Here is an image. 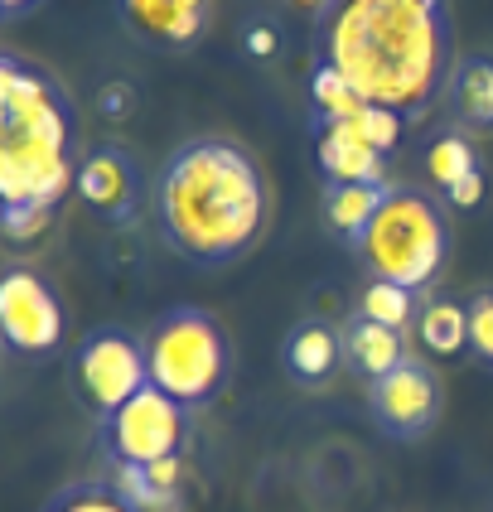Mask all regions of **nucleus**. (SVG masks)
Returning a JSON list of instances; mask_svg holds the SVG:
<instances>
[{
	"mask_svg": "<svg viewBox=\"0 0 493 512\" xmlns=\"http://www.w3.org/2000/svg\"><path fill=\"white\" fill-rule=\"evenodd\" d=\"M315 63L334 68L363 102L402 121L445 102L455 25L445 0H324L315 15Z\"/></svg>",
	"mask_w": 493,
	"mask_h": 512,
	"instance_id": "obj_1",
	"label": "nucleus"
},
{
	"mask_svg": "<svg viewBox=\"0 0 493 512\" xmlns=\"http://www.w3.org/2000/svg\"><path fill=\"white\" fill-rule=\"evenodd\" d=\"M160 242L179 261L218 271L261 242L271 223V184L261 160L232 136H189L165 155L150 184Z\"/></svg>",
	"mask_w": 493,
	"mask_h": 512,
	"instance_id": "obj_2",
	"label": "nucleus"
},
{
	"mask_svg": "<svg viewBox=\"0 0 493 512\" xmlns=\"http://www.w3.org/2000/svg\"><path fill=\"white\" fill-rule=\"evenodd\" d=\"M450 247H455L450 203L416 189V184H392L382 208H377L373 228L363 232V242L353 247V256L363 261L368 276L406 285V290L421 295L445 271Z\"/></svg>",
	"mask_w": 493,
	"mask_h": 512,
	"instance_id": "obj_3",
	"label": "nucleus"
},
{
	"mask_svg": "<svg viewBox=\"0 0 493 512\" xmlns=\"http://www.w3.org/2000/svg\"><path fill=\"white\" fill-rule=\"evenodd\" d=\"M145 372L150 387H160L189 411H203L223 397L232 377L228 329L199 305H174L145 334Z\"/></svg>",
	"mask_w": 493,
	"mask_h": 512,
	"instance_id": "obj_4",
	"label": "nucleus"
},
{
	"mask_svg": "<svg viewBox=\"0 0 493 512\" xmlns=\"http://www.w3.org/2000/svg\"><path fill=\"white\" fill-rule=\"evenodd\" d=\"M0 141H34L83 155V126L68 87L10 49L0 54Z\"/></svg>",
	"mask_w": 493,
	"mask_h": 512,
	"instance_id": "obj_5",
	"label": "nucleus"
},
{
	"mask_svg": "<svg viewBox=\"0 0 493 512\" xmlns=\"http://www.w3.org/2000/svg\"><path fill=\"white\" fill-rule=\"evenodd\" d=\"M194 440V411L165 397L160 387H141L126 406L97 421V450L116 469H150L160 459H184Z\"/></svg>",
	"mask_w": 493,
	"mask_h": 512,
	"instance_id": "obj_6",
	"label": "nucleus"
},
{
	"mask_svg": "<svg viewBox=\"0 0 493 512\" xmlns=\"http://www.w3.org/2000/svg\"><path fill=\"white\" fill-rule=\"evenodd\" d=\"M68 382H73V397L92 416V426L102 416H112L116 406L136 397L141 387H150V372H145V339H136L131 329L121 324H102V329H87L73 358H68Z\"/></svg>",
	"mask_w": 493,
	"mask_h": 512,
	"instance_id": "obj_7",
	"label": "nucleus"
},
{
	"mask_svg": "<svg viewBox=\"0 0 493 512\" xmlns=\"http://www.w3.org/2000/svg\"><path fill=\"white\" fill-rule=\"evenodd\" d=\"M0 343L20 363L54 358L63 348V300L34 266L20 261L0 271Z\"/></svg>",
	"mask_w": 493,
	"mask_h": 512,
	"instance_id": "obj_8",
	"label": "nucleus"
},
{
	"mask_svg": "<svg viewBox=\"0 0 493 512\" xmlns=\"http://www.w3.org/2000/svg\"><path fill=\"white\" fill-rule=\"evenodd\" d=\"M368 411H373V426L387 440L416 445V440L431 435L435 416H440V377H435L431 363L406 358L402 368H392L368 387Z\"/></svg>",
	"mask_w": 493,
	"mask_h": 512,
	"instance_id": "obj_9",
	"label": "nucleus"
},
{
	"mask_svg": "<svg viewBox=\"0 0 493 512\" xmlns=\"http://www.w3.org/2000/svg\"><path fill=\"white\" fill-rule=\"evenodd\" d=\"M78 179V155L34 141H0V208L54 213Z\"/></svg>",
	"mask_w": 493,
	"mask_h": 512,
	"instance_id": "obj_10",
	"label": "nucleus"
},
{
	"mask_svg": "<svg viewBox=\"0 0 493 512\" xmlns=\"http://www.w3.org/2000/svg\"><path fill=\"white\" fill-rule=\"evenodd\" d=\"M73 194L107 223H131L145 203V174L131 145L97 141L78 155V179Z\"/></svg>",
	"mask_w": 493,
	"mask_h": 512,
	"instance_id": "obj_11",
	"label": "nucleus"
},
{
	"mask_svg": "<svg viewBox=\"0 0 493 512\" xmlns=\"http://www.w3.org/2000/svg\"><path fill=\"white\" fill-rule=\"evenodd\" d=\"M116 25L150 54H189L213 25V0H112Z\"/></svg>",
	"mask_w": 493,
	"mask_h": 512,
	"instance_id": "obj_12",
	"label": "nucleus"
},
{
	"mask_svg": "<svg viewBox=\"0 0 493 512\" xmlns=\"http://www.w3.org/2000/svg\"><path fill=\"white\" fill-rule=\"evenodd\" d=\"M310 145H315V170L324 184H392L387 155L358 136L353 121H324L310 116Z\"/></svg>",
	"mask_w": 493,
	"mask_h": 512,
	"instance_id": "obj_13",
	"label": "nucleus"
},
{
	"mask_svg": "<svg viewBox=\"0 0 493 512\" xmlns=\"http://www.w3.org/2000/svg\"><path fill=\"white\" fill-rule=\"evenodd\" d=\"M440 112L464 136H493V49L455 58Z\"/></svg>",
	"mask_w": 493,
	"mask_h": 512,
	"instance_id": "obj_14",
	"label": "nucleus"
},
{
	"mask_svg": "<svg viewBox=\"0 0 493 512\" xmlns=\"http://www.w3.org/2000/svg\"><path fill=\"white\" fill-rule=\"evenodd\" d=\"M406 358V334H397V329H387V324H377V319H368V314H348L344 324V363L368 387H373L377 377H387L392 368H402Z\"/></svg>",
	"mask_w": 493,
	"mask_h": 512,
	"instance_id": "obj_15",
	"label": "nucleus"
},
{
	"mask_svg": "<svg viewBox=\"0 0 493 512\" xmlns=\"http://www.w3.org/2000/svg\"><path fill=\"white\" fill-rule=\"evenodd\" d=\"M281 358H286V372L295 382H324L344 363V329H334L329 319H300L286 334Z\"/></svg>",
	"mask_w": 493,
	"mask_h": 512,
	"instance_id": "obj_16",
	"label": "nucleus"
},
{
	"mask_svg": "<svg viewBox=\"0 0 493 512\" xmlns=\"http://www.w3.org/2000/svg\"><path fill=\"white\" fill-rule=\"evenodd\" d=\"M387 189H392V184H324L319 208H324L329 232H334L344 247H358L363 232L373 228V218H377V208H382V199H387Z\"/></svg>",
	"mask_w": 493,
	"mask_h": 512,
	"instance_id": "obj_17",
	"label": "nucleus"
},
{
	"mask_svg": "<svg viewBox=\"0 0 493 512\" xmlns=\"http://www.w3.org/2000/svg\"><path fill=\"white\" fill-rule=\"evenodd\" d=\"M416 339L421 348L431 353V358H460L464 348H469V305L460 300H450V295H435L421 305L416 314Z\"/></svg>",
	"mask_w": 493,
	"mask_h": 512,
	"instance_id": "obj_18",
	"label": "nucleus"
},
{
	"mask_svg": "<svg viewBox=\"0 0 493 512\" xmlns=\"http://www.w3.org/2000/svg\"><path fill=\"white\" fill-rule=\"evenodd\" d=\"M484 170V160H479V150H474V136H464V131H440L431 145H426V174L435 179V189L445 194L450 184H460L464 174Z\"/></svg>",
	"mask_w": 493,
	"mask_h": 512,
	"instance_id": "obj_19",
	"label": "nucleus"
},
{
	"mask_svg": "<svg viewBox=\"0 0 493 512\" xmlns=\"http://www.w3.org/2000/svg\"><path fill=\"white\" fill-rule=\"evenodd\" d=\"M358 314H368V319H377V324H387V329L406 334V329L416 324V314H421V295L406 290V285L368 276V281H363V295H358Z\"/></svg>",
	"mask_w": 493,
	"mask_h": 512,
	"instance_id": "obj_20",
	"label": "nucleus"
},
{
	"mask_svg": "<svg viewBox=\"0 0 493 512\" xmlns=\"http://www.w3.org/2000/svg\"><path fill=\"white\" fill-rule=\"evenodd\" d=\"M39 512H141V508L116 488V479H73V484L58 488Z\"/></svg>",
	"mask_w": 493,
	"mask_h": 512,
	"instance_id": "obj_21",
	"label": "nucleus"
},
{
	"mask_svg": "<svg viewBox=\"0 0 493 512\" xmlns=\"http://www.w3.org/2000/svg\"><path fill=\"white\" fill-rule=\"evenodd\" d=\"M310 107H315L310 116H324V121H353L368 102H363V97H358V92H353L334 68L315 63V68H310Z\"/></svg>",
	"mask_w": 493,
	"mask_h": 512,
	"instance_id": "obj_22",
	"label": "nucleus"
},
{
	"mask_svg": "<svg viewBox=\"0 0 493 512\" xmlns=\"http://www.w3.org/2000/svg\"><path fill=\"white\" fill-rule=\"evenodd\" d=\"M469 353L493 368V285H479L469 295Z\"/></svg>",
	"mask_w": 493,
	"mask_h": 512,
	"instance_id": "obj_23",
	"label": "nucleus"
},
{
	"mask_svg": "<svg viewBox=\"0 0 493 512\" xmlns=\"http://www.w3.org/2000/svg\"><path fill=\"white\" fill-rule=\"evenodd\" d=\"M353 126H358V136L373 145L377 155H392V150H397V141H402V116L387 112V107H373V102L353 116Z\"/></svg>",
	"mask_w": 493,
	"mask_h": 512,
	"instance_id": "obj_24",
	"label": "nucleus"
},
{
	"mask_svg": "<svg viewBox=\"0 0 493 512\" xmlns=\"http://www.w3.org/2000/svg\"><path fill=\"white\" fill-rule=\"evenodd\" d=\"M49 218L54 213H44V208H0V228L10 242H34L39 232L49 228Z\"/></svg>",
	"mask_w": 493,
	"mask_h": 512,
	"instance_id": "obj_25",
	"label": "nucleus"
},
{
	"mask_svg": "<svg viewBox=\"0 0 493 512\" xmlns=\"http://www.w3.org/2000/svg\"><path fill=\"white\" fill-rule=\"evenodd\" d=\"M440 199L450 203V208H474V203L484 199V170H474V174H464L460 184H450Z\"/></svg>",
	"mask_w": 493,
	"mask_h": 512,
	"instance_id": "obj_26",
	"label": "nucleus"
},
{
	"mask_svg": "<svg viewBox=\"0 0 493 512\" xmlns=\"http://www.w3.org/2000/svg\"><path fill=\"white\" fill-rule=\"evenodd\" d=\"M242 39H247V54H252V58H271V54H276V25H271V20H252Z\"/></svg>",
	"mask_w": 493,
	"mask_h": 512,
	"instance_id": "obj_27",
	"label": "nucleus"
},
{
	"mask_svg": "<svg viewBox=\"0 0 493 512\" xmlns=\"http://www.w3.org/2000/svg\"><path fill=\"white\" fill-rule=\"evenodd\" d=\"M97 107H102V116H112V121H121V116H126V107H131V87H126V83L102 87Z\"/></svg>",
	"mask_w": 493,
	"mask_h": 512,
	"instance_id": "obj_28",
	"label": "nucleus"
},
{
	"mask_svg": "<svg viewBox=\"0 0 493 512\" xmlns=\"http://www.w3.org/2000/svg\"><path fill=\"white\" fill-rule=\"evenodd\" d=\"M39 10V0H0V20L5 25H15V20H29Z\"/></svg>",
	"mask_w": 493,
	"mask_h": 512,
	"instance_id": "obj_29",
	"label": "nucleus"
}]
</instances>
